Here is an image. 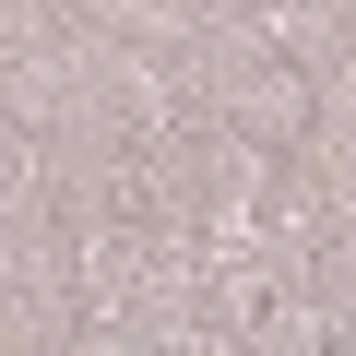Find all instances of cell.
Instances as JSON below:
<instances>
[{"label": "cell", "instance_id": "cell-1", "mask_svg": "<svg viewBox=\"0 0 356 356\" xmlns=\"http://www.w3.org/2000/svg\"><path fill=\"white\" fill-rule=\"evenodd\" d=\"M332 356H344V344H332Z\"/></svg>", "mask_w": 356, "mask_h": 356}]
</instances>
